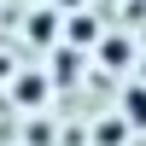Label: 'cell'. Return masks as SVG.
Here are the masks:
<instances>
[{
	"instance_id": "obj_1",
	"label": "cell",
	"mask_w": 146,
	"mask_h": 146,
	"mask_svg": "<svg viewBox=\"0 0 146 146\" xmlns=\"http://www.w3.org/2000/svg\"><path fill=\"white\" fill-rule=\"evenodd\" d=\"M123 117L146 129V88H135V94H123Z\"/></svg>"
}]
</instances>
